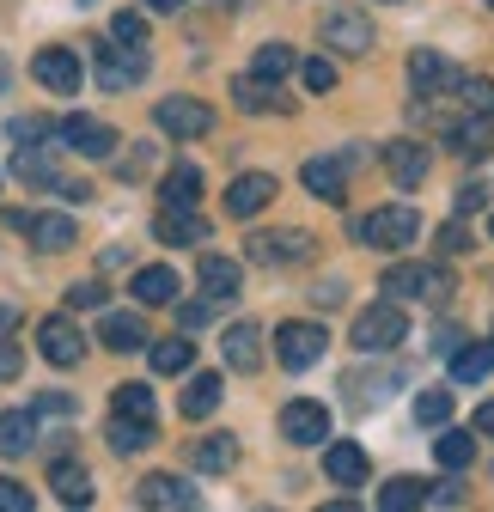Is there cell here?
Returning a JSON list of instances; mask_svg holds the SVG:
<instances>
[{
  "instance_id": "1",
  "label": "cell",
  "mask_w": 494,
  "mask_h": 512,
  "mask_svg": "<svg viewBox=\"0 0 494 512\" xmlns=\"http://www.w3.org/2000/svg\"><path fill=\"white\" fill-rule=\"evenodd\" d=\"M385 293L397 299V305H446L452 293H458V281H452V269H440V263H391L385 269Z\"/></svg>"
},
{
  "instance_id": "2",
  "label": "cell",
  "mask_w": 494,
  "mask_h": 512,
  "mask_svg": "<svg viewBox=\"0 0 494 512\" xmlns=\"http://www.w3.org/2000/svg\"><path fill=\"white\" fill-rule=\"evenodd\" d=\"M397 342H409V317H403L397 299L366 305V311L354 317V348H360V354H391Z\"/></svg>"
},
{
  "instance_id": "3",
  "label": "cell",
  "mask_w": 494,
  "mask_h": 512,
  "mask_svg": "<svg viewBox=\"0 0 494 512\" xmlns=\"http://www.w3.org/2000/svg\"><path fill=\"white\" fill-rule=\"evenodd\" d=\"M312 232H257V238H244V256H251L257 269H293V263H312Z\"/></svg>"
},
{
  "instance_id": "4",
  "label": "cell",
  "mask_w": 494,
  "mask_h": 512,
  "mask_svg": "<svg viewBox=\"0 0 494 512\" xmlns=\"http://www.w3.org/2000/svg\"><path fill=\"white\" fill-rule=\"evenodd\" d=\"M354 238L373 244V250H403V244L421 238V214L415 208H373V214L354 226Z\"/></svg>"
},
{
  "instance_id": "5",
  "label": "cell",
  "mask_w": 494,
  "mask_h": 512,
  "mask_svg": "<svg viewBox=\"0 0 494 512\" xmlns=\"http://www.w3.org/2000/svg\"><path fill=\"white\" fill-rule=\"evenodd\" d=\"M318 37H324V49H336V55H373V19H366L360 7H330V13L318 19Z\"/></svg>"
},
{
  "instance_id": "6",
  "label": "cell",
  "mask_w": 494,
  "mask_h": 512,
  "mask_svg": "<svg viewBox=\"0 0 494 512\" xmlns=\"http://www.w3.org/2000/svg\"><path fill=\"white\" fill-rule=\"evenodd\" d=\"M153 122L165 128V135H177V141L214 135V110H208L202 98H159V104H153Z\"/></svg>"
},
{
  "instance_id": "7",
  "label": "cell",
  "mask_w": 494,
  "mask_h": 512,
  "mask_svg": "<svg viewBox=\"0 0 494 512\" xmlns=\"http://www.w3.org/2000/svg\"><path fill=\"white\" fill-rule=\"evenodd\" d=\"M324 348H330L324 324H281V330H275V360H281L287 372L318 366V360H324Z\"/></svg>"
},
{
  "instance_id": "8",
  "label": "cell",
  "mask_w": 494,
  "mask_h": 512,
  "mask_svg": "<svg viewBox=\"0 0 494 512\" xmlns=\"http://www.w3.org/2000/svg\"><path fill=\"white\" fill-rule=\"evenodd\" d=\"M92 61H98V86L104 92H129V86H141L147 80V55L141 49H129V43H98L92 49Z\"/></svg>"
},
{
  "instance_id": "9",
  "label": "cell",
  "mask_w": 494,
  "mask_h": 512,
  "mask_svg": "<svg viewBox=\"0 0 494 512\" xmlns=\"http://www.w3.org/2000/svg\"><path fill=\"white\" fill-rule=\"evenodd\" d=\"M37 348H43L49 366H80V360H86V336H80V324H74V317H61V311L37 324Z\"/></svg>"
},
{
  "instance_id": "10",
  "label": "cell",
  "mask_w": 494,
  "mask_h": 512,
  "mask_svg": "<svg viewBox=\"0 0 494 512\" xmlns=\"http://www.w3.org/2000/svg\"><path fill=\"white\" fill-rule=\"evenodd\" d=\"M458 68L440 55V49H415L409 55V86H415V98H446V92H458Z\"/></svg>"
},
{
  "instance_id": "11",
  "label": "cell",
  "mask_w": 494,
  "mask_h": 512,
  "mask_svg": "<svg viewBox=\"0 0 494 512\" xmlns=\"http://www.w3.org/2000/svg\"><path fill=\"white\" fill-rule=\"evenodd\" d=\"M281 439H287V445H324V439H330V409L312 403V397H293V403L281 409Z\"/></svg>"
},
{
  "instance_id": "12",
  "label": "cell",
  "mask_w": 494,
  "mask_h": 512,
  "mask_svg": "<svg viewBox=\"0 0 494 512\" xmlns=\"http://www.w3.org/2000/svg\"><path fill=\"white\" fill-rule=\"evenodd\" d=\"M55 135L68 141L80 159H110L122 141H116V128L110 122H98V116H68V122H55Z\"/></svg>"
},
{
  "instance_id": "13",
  "label": "cell",
  "mask_w": 494,
  "mask_h": 512,
  "mask_svg": "<svg viewBox=\"0 0 494 512\" xmlns=\"http://www.w3.org/2000/svg\"><path fill=\"white\" fill-rule=\"evenodd\" d=\"M31 74H37V86H49L55 98H74L80 80H86V68H80V55H74V49H37Z\"/></svg>"
},
{
  "instance_id": "14",
  "label": "cell",
  "mask_w": 494,
  "mask_h": 512,
  "mask_svg": "<svg viewBox=\"0 0 494 512\" xmlns=\"http://www.w3.org/2000/svg\"><path fill=\"white\" fill-rule=\"evenodd\" d=\"M275 196H281V189H275L269 171H244V177L226 183V214H232V220H251V214H263Z\"/></svg>"
},
{
  "instance_id": "15",
  "label": "cell",
  "mask_w": 494,
  "mask_h": 512,
  "mask_svg": "<svg viewBox=\"0 0 494 512\" xmlns=\"http://www.w3.org/2000/svg\"><path fill=\"white\" fill-rule=\"evenodd\" d=\"M13 226H19V232L37 244V250H49V256L80 244V226H74L68 214H13Z\"/></svg>"
},
{
  "instance_id": "16",
  "label": "cell",
  "mask_w": 494,
  "mask_h": 512,
  "mask_svg": "<svg viewBox=\"0 0 494 512\" xmlns=\"http://www.w3.org/2000/svg\"><path fill=\"white\" fill-rule=\"evenodd\" d=\"M299 183L312 189L318 202H330V208L348 202V165H342V153H336V159H305V165H299Z\"/></svg>"
},
{
  "instance_id": "17",
  "label": "cell",
  "mask_w": 494,
  "mask_h": 512,
  "mask_svg": "<svg viewBox=\"0 0 494 512\" xmlns=\"http://www.w3.org/2000/svg\"><path fill=\"white\" fill-rule=\"evenodd\" d=\"M135 500L141 506H153V512H165V506H183V512H196L202 506V494L190 488V482H183V476H141V488H135Z\"/></svg>"
},
{
  "instance_id": "18",
  "label": "cell",
  "mask_w": 494,
  "mask_h": 512,
  "mask_svg": "<svg viewBox=\"0 0 494 512\" xmlns=\"http://www.w3.org/2000/svg\"><path fill=\"white\" fill-rule=\"evenodd\" d=\"M196 281H202V293L214 299V305H232L238 299V287H244V269L232 263V256H202V263H196Z\"/></svg>"
},
{
  "instance_id": "19",
  "label": "cell",
  "mask_w": 494,
  "mask_h": 512,
  "mask_svg": "<svg viewBox=\"0 0 494 512\" xmlns=\"http://www.w3.org/2000/svg\"><path fill=\"white\" fill-rule=\"evenodd\" d=\"M324 476L336 482V488H360L366 482V452L354 439H330L324 445Z\"/></svg>"
},
{
  "instance_id": "20",
  "label": "cell",
  "mask_w": 494,
  "mask_h": 512,
  "mask_svg": "<svg viewBox=\"0 0 494 512\" xmlns=\"http://www.w3.org/2000/svg\"><path fill=\"white\" fill-rule=\"evenodd\" d=\"M98 342H104L110 354H135V348H147V324H141L135 311H104Z\"/></svg>"
},
{
  "instance_id": "21",
  "label": "cell",
  "mask_w": 494,
  "mask_h": 512,
  "mask_svg": "<svg viewBox=\"0 0 494 512\" xmlns=\"http://www.w3.org/2000/svg\"><path fill=\"white\" fill-rule=\"evenodd\" d=\"M427 165H434V159H427L421 141H391V147H385V171L397 177V189H421Z\"/></svg>"
},
{
  "instance_id": "22",
  "label": "cell",
  "mask_w": 494,
  "mask_h": 512,
  "mask_svg": "<svg viewBox=\"0 0 494 512\" xmlns=\"http://www.w3.org/2000/svg\"><path fill=\"white\" fill-rule=\"evenodd\" d=\"M220 354H226L232 372H257V366H263V330H257V324H232L226 342H220Z\"/></svg>"
},
{
  "instance_id": "23",
  "label": "cell",
  "mask_w": 494,
  "mask_h": 512,
  "mask_svg": "<svg viewBox=\"0 0 494 512\" xmlns=\"http://www.w3.org/2000/svg\"><path fill=\"white\" fill-rule=\"evenodd\" d=\"M446 141H452V153H464V159H488V153H494V116H464V122H452Z\"/></svg>"
},
{
  "instance_id": "24",
  "label": "cell",
  "mask_w": 494,
  "mask_h": 512,
  "mask_svg": "<svg viewBox=\"0 0 494 512\" xmlns=\"http://www.w3.org/2000/svg\"><path fill=\"white\" fill-rule=\"evenodd\" d=\"M104 439H110L116 458H135V452H147V445L159 439V427H153V421H135V415H110Z\"/></svg>"
},
{
  "instance_id": "25",
  "label": "cell",
  "mask_w": 494,
  "mask_h": 512,
  "mask_svg": "<svg viewBox=\"0 0 494 512\" xmlns=\"http://www.w3.org/2000/svg\"><path fill=\"white\" fill-rule=\"evenodd\" d=\"M37 445V409H7L0 415V458H31Z\"/></svg>"
},
{
  "instance_id": "26",
  "label": "cell",
  "mask_w": 494,
  "mask_h": 512,
  "mask_svg": "<svg viewBox=\"0 0 494 512\" xmlns=\"http://www.w3.org/2000/svg\"><path fill=\"white\" fill-rule=\"evenodd\" d=\"M153 232H159V244H202L208 238V220L196 208H159Z\"/></svg>"
},
{
  "instance_id": "27",
  "label": "cell",
  "mask_w": 494,
  "mask_h": 512,
  "mask_svg": "<svg viewBox=\"0 0 494 512\" xmlns=\"http://www.w3.org/2000/svg\"><path fill=\"white\" fill-rule=\"evenodd\" d=\"M49 488H55L61 506H92V476H86V464H74V458H55Z\"/></svg>"
},
{
  "instance_id": "28",
  "label": "cell",
  "mask_w": 494,
  "mask_h": 512,
  "mask_svg": "<svg viewBox=\"0 0 494 512\" xmlns=\"http://www.w3.org/2000/svg\"><path fill=\"white\" fill-rule=\"evenodd\" d=\"M190 464L208 470V476H226V470L238 464V439H232V433H208V439H196V445H190Z\"/></svg>"
},
{
  "instance_id": "29",
  "label": "cell",
  "mask_w": 494,
  "mask_h": 512,
  "mask_svg": "<svg viewBox=\"0 0 494 512\" xmlns=\"http://www.w3.org/2000/svg\"><path fill=\"white\" fill-rule=\"evenodd\" d=\"M159 202L165 208H196L202 202V171L196 165H171L165 183H159Z\"/></svg>"
},
{
  "instance_id": "30",
  "label": "cell",
  "mask_w": 494,
  "mask_h": 512,
  "mask_svg": "<svg viewBox=\"0 0 494 512\" xmlns=\"http://www.w3.org/2000/svg\"><path fill=\"white\" fill-rule=\"evenodd\" d=\"M129 293H135L141 305H171V299H177V269H165V263H153V269H135Z\"/></svg>"
},
{
  "instance_id": "31",
  "label": "cell",
  "mask_w": 494,
  "mask_h": 512,
  "mask_svg": "<svg viewBox=\"0 0 494 512\" xmlns=\"http://www.w3.org/2000/svg\"><path fill=\"white\" fill-rule=\"evenodd\" d=\"M220 397H226V391H220V372H196V378H190V391H183V403H177V409L190 415V421H208V415L220 409Z\"/></svg>"
},
{
  "instance_id": "32",
  "label": "cell",
  "mask_w": 494,
  "mask_h": 512,
  "mask_svg": "<svg viewBox=\"0 0 494 512\" xmlns=\"http://www.w3.org/2000/svg\"><path fill=\"white\" fill-rule=\"evenodd\" d=\"M494 372V342H464V348H452V378L458 384H482Z\"/></svg>"
},
{
  "instance_id": "33",
  "label": "cell",
  "mask_w": 494,
  "mask_h": 512,
  "mask_svg": "<svg viewBox=\"0 0 494 512\" xmlns=\"http://www.w3.org/2000/svg\"><path fill=\"white\" fill-rule=\"evenodd\" d=\"M147 354H153V372H165V378H177V372L196 366V342H190V336H165V342H153Z\"/></svg>"
},
{
  "instance_id": "34",
  "label": "cell",
  "mask_w": 494,
  "mask_h": 512,
  "mask_svg": "<svg viewBox=\"0 0 494 512\" xmlns=\"http://www.w3.org/2000/svg\"><path fill=\"white\" fill-rule=\"evenodd\" d=\"M232 98H238V110H244V116H263V110H275V104H281L275 80H257V74L232 80Z\"/></svg>"
},
{
  "instance_id": "35",
  "label": "cell",
  "mask_w": 494,
  "mask_h": 512,
  "mask_svg": "<svg viewBox=\"0 0 494 512\" xmlns=\"http://www.w3.org/2000/svg\"><path fill=\"white\" fill-rule=\"evenodd\" d=\"M293 68H299V55H293L287 43H263V49H257V61H251V74H257V80H275V86H281Z\"/></svg>"
},
{
  "instance_id": "36",
  "label": "cell",
  "mask_w": 494,
  "mask_h": 512,
  "mask_svg": "<svg viewBox=\"0 0 494 512\" xmlns=\"http://www.w3.org/2000/svg\"><path fill=\"white\" fill-rule=\"evenodd\" d=\"M379 506H385V512L427 506V482H415V476H397V482H385V488H379Z\"/></svg>"
},
{
  "instance_id": "37",
  "label": "cell",
  "mask_w": 494,
  "mask_h": 512,
  "mask_svg": "<svg viewBox=\"0 0 494 512\" xmlns=\"http://www.w3.org/2000/svg\"><path fill=\"white\" fill-rule=\"evenodd\" d=\"M391 384H403V366H391V372H379V378H348V391H354V409H366V403H385L391 397Z\"/></svg>"
},
{
  "instance_id": "38",
  "label": "cell",
  "mask_w": 494,
  "mask_h": 512,
  "mask_svg": "<svg viewBox=\"0 0 494 512\" xmlns=\"http://www.w3.org/2000/svg\"><path fill=\"white\" fill-rule=\"evenodd\" d=\"M110 415L153 421V391H147V384H116V391H110Z\"/></svg>"
},
{
  "instance_id": "39",
  "label": "cell",
  "mask_w": 494,
  "mask_h": 512,
  "mask_svg": "<svg viewBox=\"0 0 494 512\" xmlns=\"http://www.w3.org/2000/svg\"><path fill=\"white\" fill-rule=\"evenodd\" d=\"M434 458H440L446 470H470V458H476V439L452 427V433H440V439H434Z\"/></svg>"
},
{
  "instance_id": "40",
  "label": "cell",
  "mask_w": 494,
  "mask_h": 512,
  "mask_svg": "<svg viewBox=\"0 0 494 512\" xmlns=\"http://www.w3.org/2000/svg\"><path fill=\"white\" fill-rule=\"evenodd\" d=\"M13 177H19V183H37V189H55V183H61V171H55L37 147H25V153L13 159Z\"/></svg>"
},
{
  "instance_id": "41",
  "label": "cell",
  "mask_w": 494,
  "mask_h": 512,
  "mask_svg": "<svg viewBox=\"0 0 494 512\" xmlns=\"http://www.w3.org/2000/svg\"><path fill=\"white\" fill-rule=\"evenodd\" d=\"M415 421L421 427H446L452 421V391H421L415 397Z\"/></svg>"
},
{
  "instance_id": "42",
  "label": "cell",
  "mask_w": 494,
  "mask_h": 512,
  "mask_svg": "<svg viewBox=\"0 0 494 512\" xmlns=\"http://www.w3.org/2000/svg\"><path fill=\"white\" fill-rule=\"evenodd\" d=\"M464 116H494V80H458Z\"/></svg>"
},
{
  "instance_id": "43",
  "label": "cell",
  "mask_w": 494,
  "mask_h": 512,
  "mask_svg": "<svg viewBox=\"0 0 494 512\" xmlns=\"http://www.w3.org/2000/svg\"><path fill=\"white\" fill-rule=\"evenodd\" d=\"M299 80H305V92H336V61H324V55L299 61Z\"/></svg>"
},
{
  "instance_id": "44",
  "label": "cell",
  "mask_w": 494,
  "mask_h": 512,
  "mask_svg": "<svg viewBox=\"0 0 494 512\" xmlns=\"http://www.w3.org/2000/svg\"><path fill=\"white\" fill-rule=\"evenodd\" d=\"M110 43L147 49V19H141V13H116V19H110Z\"/></svg>"
},
{
  "instance_id": "45",
  "label": "cell",
  "mask_w": 494,
  "mask_h": 512,
  "mask_svg": "<svg viewBox=\"0 0 494 512\" xmlns=\"http://www.w3.org/2000/svg\"><path fill=\"white\" fill-rule=\"evenodd\" d=\"M7 135H13L19 147H37V141H49V135H55V122H49V116H13Z\"/></svg>"
},
{
  "instance_id": "46",
  "label": "cell",
  "mask_w": 494,
  "mask_h": 512,
  "mask_svg": "<svg viewBox=\"0 0 494 512\" xmlns=\"http://www.w3.org/2000/svg\"><path fill=\"white\" fill-rule=\"evenodd\" d=\"M104 299H110L104 281H74L68 287V311H104Z\"/></svg>"
},
{
  "instance_id": "47",
  "label": "cell",
  "mask_w": 494,
  "mask_h": 512,
  "mask_svg": "<svg viewBox=\"0 0 494 512\" xmlns=\"http://www.w3.org/2000/svg\"><path fill=\"white\" fill-rule=\"evenodd\" d=\"M0 512H31V488L13 482V476H0Z\"/></svg>"
},
{
  "instance_id": "48",
  "label": "cell",
  "mask_w": 494,
  "mask_h": 512,
  "mask_svg": "<svg viewBox=\"0 0 494 512\" xmlns=\"http://www.w3.org/2000/svg\"><path fill=\"white\" fill-rule=\"evenodd\" d=\"M464 482H427V506H464Z\"/></svg>"
},
{
  "instance_id": "49",
  "label": "cell",
  "mask_w": 494,
  "mask_h": 512,
  "mask_svg": "<svg viewBox=\"0 0 494 512\" xmlns=\"http://www.w3.org/2000/svg\"><path fill=\"white\" fill-rule=\"evenodd\" d=\"M440 250H446V256H464V250H470V232H464V214H458L452 226H440Z\"/></svg>"
},
{
  "instance_id": "50",
  "label": "cell",
  "mask_w": 494,
  "mask_h": 512,
  "mask_svg": "<svg viewBox=\"0 0 494 512\" xmlns=\"http://www.w3.org/2000/svg\"><path fill=\"white\" fill-rule=\"evenodd\" d=\"M452 208H458V214H482V208H488V189H482V183H464L458 196H452Z\"/></svg>"
},
{
  "instance_id": "51",
  "label": "cell",
  "mask_w": 494,
  "mask_h": 512,
  "mask_svg": "<svg viewBox=\"0 0 494 512\" xmlns=\"http://www.w3.org/2000/svg\"><path fill=\"white\" fill-rule=\"evenodd\" d=\"M208 317H214V299H190V305L177 311V324H183V330H202Z\"/></svg>"
},
{
  "instance_id": "52",
  "label": "cell",
  "mask_w": 494,
  "mask_h": 512,
  "mask_svg": "<svg viewBox=\"0 0 494 512\" xmlns=\"http://www.w3.org/2000/svg\"><path fill=\"white\" fill-rule=\"evenodd\" d=\"M37 415H61V421H68V415H74V397H68V391H43V397H37Z\"/></svg>"
},
{
  "instance_id": "53",
  "label": "cell",
  "mask_w": 494,
  "mask_h": 512,
  "mask_svg": "<svg viewBox=\"0 0 494 512\" xmlns=\"http://www.w3.org/2000/svg\"><path fill=\"white\" fill-rule=\"evenodd\" d=\"M19 366H25V354H19L7 336H0V378H19Z\"/></svg>"
},
{
  "instance_id": "54",
  "label": "cell",
  "mask_w": 494,
  "mask_h": 512,
  "mask_svg": "<svg viewBox=\"0 0 494 512\" xmlns=\"http://www.w3.org/2000/svg\"><path fill=\"white\" fill-rule=\"evenodd\" d=\"M55 196H61V202H92V183H68V177H61Z\"/></svg>"
},
{
  "instance_id": "55",
  "label": "cell",
  "mask_w": 494,
  "mask_h": 512,
  "mask_svg": "<svg viewBox=\"0 0 494 512\" xmlns=\"http://www.w3.org/2000/svg\"><path fill=\"white\" fill-rule=\"evenodd\" d=\"M312 299H318V305H324V311H336V305H342V281H330V287H318V293H312Z\"/></svg>"
},
{
  "instance_id": "56",
  "label": "cell",
  "mask_w": 494,
  "mask_h": 512,
  "mask_svg": "<svg viewBox=\"0 0 494 512\" xmlns=\"http://www.w3.org/2000/svg\"><path fill=\"white\" fill-rule=\"evenodd\" d=\"M116 171H122V177H141V171H147V147H141V153H129V159H122Z\"/></svg>"
},
{
  "instance_id": "57",
  "label": "cell",
  "mask_w": 494,
  "mask_h": 512,
  "mask_svg": "<svg viewBox=\"0 0 494 512\" xmlns=\"http://www.w3.org/2000/svg\"><path fill=\"white\" fill-rule=\"evenodd\" d=\"M476 433H488V439H494V403H482V409H476Z\"/></svg>"
},
{
  "instance_id": "58",
  "label": "cell",
  "mask_w": 494,
  "mask_h": 512,
  "mask_svg": "<svg viewBox=\"0 0 494 512\" xmlns=\"http://www.w3.org/2000/svg\"><path fill=\"white\" fill-rule=\"evenodd\" d=\"M13 324H19V305H0V336H7Z\"/></svg>"
},
{
  "instance_id": "59",
  "label": "cell",
  "mask_w": 494,
  "mask_h": 512,
  "mask_svg": "<svg viewBox=\"0 0 494 512\" xmlns=\"http://www.w3.org/2000/svg\"><path fill=\"white\" fill-rule=\"evenodd\" d=\"M147 13H183V0H147Z\"/></svg>"
},
{
  "instance_id": "60",
  "label": "cell",
  "mask_w": 494,
  "mask_h": 512,
  "mask_svg": "<svg viewBox=\"0 0 494 512\" xmlns=\"http://www.w3.org/2000/svg\"><path fill=\"white\" fill-rule=\"evenodd\" d=\"M488 232H494V220H488Z\"/></svg>"
},
{
  "instance_id": "61",
  "label": "cell",
  "mask_w": 494,
  "mask_h": 512,
  "mask_svg": "<svg viewBox=\"0 0 494 512\" xmlns=\"http://www.w3.org/2000/svg\"><path fill=\"white\" fill-rule=\"evenodd\" d=\"M488 7H494V0H488Z\"/></svg>"
}]
</instances>
